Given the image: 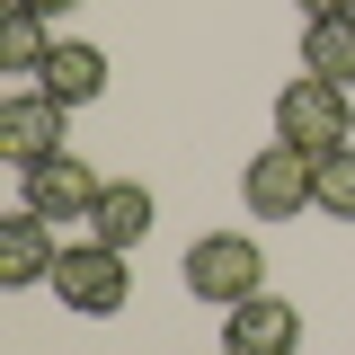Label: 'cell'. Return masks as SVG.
Instances as JSON below:
<instances>
[{"label":"cell","instance_id":"5b68a950","mask_svg":"<svg viewBox=\"0 0 355 355\" xmlns=\"http://www.w3.org/2000/svg\"><path fill=\"white\" fill-rule=\"evenodd\" d=\"M62 125H71V107H62L53 89H18V98H0V160H9V169H36V160H53V151H71Z\"/></svg>","mask_w":355,"mask_h":355},{"label":"cell","instance_id":"3957f363","mask_svg":"<svg viewBox=\"0 0 355 355\" xmlns=\"http://www.w3.org/2000/svg\"><path fill=\"white\" fill-rule=\"evenodd\" d=\"M240 205L258 222H284V214H320V160L293 151V142H266L258 160L240 169Z\"/></svg>","mask_w":355,"mask_h":355},{"label":"cell","instance_id":"8992f818","mask_svg":"<svg viewBox=\"0 0 355 355\" xmlns=\"http://www.w3.org/2000/svg\"><path fill=\"white\" fill-rule=\"evenodd\" d=\"M98 187H107V178L89 169L80 151H53V160H36V169H18V205L44 214V222H62V214H89Z\"/></svg>","mask_w":355,"mask_h":355},{"label":"cell","instance_id":"5bb4252c","mask_svg":"<svg viewBox=\"0 0 355 355\" xmlns=\"http://www.w3.org/2000/svg\"><path fill=\"white\" fill-rule=\"evenodd\" d=\"M302 18H355V0H293Z\"/></svg>","mask_w":355,"mask_h":355},{"label":"cell","instance_id":"4fadbf2b","mask_svg":"<svg viewBox=\"0 0 355 355\" xmlns=\"http://www.w3.org/2000/svg\"><path fill=\"white\" fill-rule=\"evenodd\" d=\"M320 214L355 222V142H338V151H320Z\"/></svg>","mask_w":355,"mask_h":355},{"label":"cell","instance_id":"6da1fadb","mask_svg":"<svg viewBox=\"0 0 355 355\" xmlns=\"http://www.w3.org/2000/svg\"><path fill=\"white\" fill-rule=\"evenodd\" d=\"M275 142H293V151H338V142H355V107L338 80H320V71H302V80H284V98H275Z\"/></svg>","mask_w":355,"mask_h":355},{"label":"cell","instance_id":"52a82bcc","mask_svg":"<svg viewBox=\"0 0 355 355\" xmlns=\"http://www.w3.org/2000/svg\"><path fill=\"white\" fill-rule=\"evenodd\" d=\"M222 355H302V311L284 293H249L222 320Z\"/></svg>","mask_w":355,"mask_h":355},{"label":"cell","instance_id":"8fae6325","mask_svg":"<svg viewBox=\"0 0 355 355\" xmlns=\"http://www.w3.org/2000/svg\"><path fill=\"white\" fill-rule=\"evenodd\" d=\"M302 71L355 89V18H302Z\"/></svg>","mask_w":355,"mask_h":355},{"label":"cell","instance_id":"7c38bea8","mask_svg":"<svg viewBox=\"0 0 355 355\" xmlns=\"http://www.w3.org/2000/svg\"><path fill=\"white\" fill-rule=\"evenodd\" d=\"M0 62L9 71H44L53 62V36H44L36 9H0Z\"/></svg>","mask_w":355,"mask_h":355},{"label":"cell","instance_id":"7a4b0ae2","mask_svg":"<svg viewBox=\"0 0 355 355\" xmlns=\"http://www.w3.org/2000/svg\"><path fill=\"white\" fill-rule=\"evenodd\" d=\"M258 284H266V249L249 240V231H205V240L187 249V293H196V302L240 311Z\"/></svg>","mask_w":355,"mask_h":355},{"label":"cell","instance_id":"277c9868","mask_svg":"<svg viewBox=\"0 0 355 355\" xmlns=\"http://www.w3.org/2000/svg\"><path fill=\"white\" fill-rule=\"evenodd\" d=\"M125 258H133V249H107V240H71V249L53 258V275H44V284H53V293H62L71 311H89V320H116V311H125V293H133Z\"/></svg>","mask_w":355,"mask_h":355},{"label":"cell","instance_id":"ba28073f","mask_svg":"<svg viewBox=\"0 0 355 355\" xmlns=\"http://www.w3.org/2000/svg\"><path fill=\"white\" fill-rule=\"evenodd\" d=\"M151 222H160L151 187H142V178H107V187H98V205H89V240H107V249H142V240H151Z\"/></svg>","mask_w":355,"mask_h":355},{"label":"cell","instance_id":"9a60e30c","mask_svg":"<svg viewBox=\"0 0 355 355\" xmlns=\"http://www.w3.org/2000/svg\"><path fill=\"white\" fill-rule=\"evenodd\" d=\"M0 9H36V18H62L71 0H0Z\"/></svg>","mask_w":355,"mask_h":355},{"label":"cell","instance_id":"9c48e42d","mask_svg":"<svg viewBox=\"0 0 355 355\" xmlns=\"http://www.w3.org/2000/svg\"><path fill=\"white\" fill-rule=\"evenodd\" d=\"M53 258H62V249H53L44 214H27V205H18V214H0V284H44Z\"/></svg>","mask_w":355,"mask_h":355},{"label":"cell","instance_id":"30bf717a","mask_svg":"<svg viewBox=\"0 0 355 355\" xmlns=\"http://www.w3.org/2000/svg\"><path fill=\"white\" fill-rule=\"evenodd\" d=\"M36 89H53L62 107H89V98L107 89V53H98V44H53V62L36 71Z\"/></svg>","mask_w":355,"mask_h":355}]
</instances>
